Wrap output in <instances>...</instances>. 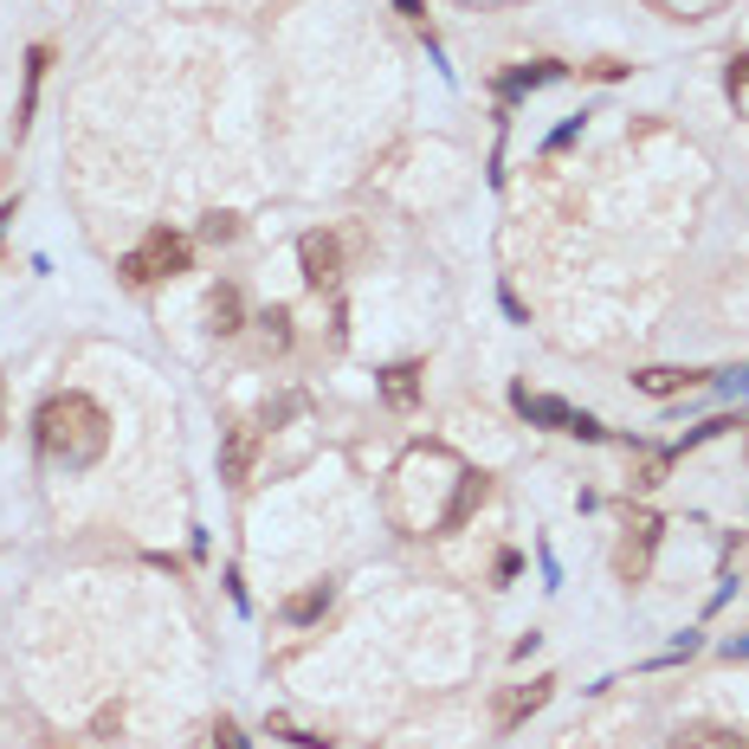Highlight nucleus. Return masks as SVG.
<instances>
[{
  "label": "nucleus",
  "mask_w": 749,
  "mask_h": 749,
  "mask_svg": "<svg viewBox=\"0 0 749 749\" xmlns=\"http://www.w3.org/2000/svg\"><path fill=\"white\" fill-rule=\"evenodd\" d=\"M485 472L459 465L447 447H413L401 465H394V491H388V511L408 536H440V530H459L479 504H485Z\"/></svg>",
  "instance_id": "1"
},
{
  "label": "nucleus",
  "mask_w": 749,
  "mask_h": 749,
  "mask_svg": "<svg viewBox=\"0 0 749 749\" xmlns=\"http://www.w3.org/2000/svg\"><path fill=\"white\" fill-rule=\"evenodd\" d=\"M33 440H39V452H45V459H59V465L84 472V465H98V459H104V447H111V413L98 408L91 394L65 388V394H52V401L39 408Z\"/></svg>",
  "instance_id": "2"
},
{
  "label": "nucleus",
  "mask_w": 749,
  "mask_h": 749,
  "mask_svg": "<svg viewBox=\"0 0 749 749\" xmlns=\"http://www.w3.org/2000/svg\"><path fill=\"white\" fill-rule=\"evenodd\" d=\"M187 259H194V246H187L182 233H168V226H155L150 239L123 259V278L130 285H162V278H175V271H187Z\"/></svg>",
  "instance_id": "3"
},
{
  "label": "nucleus",
  "mask_w": 749,
  "mask_h": 749,
  "mask_svg": "<svg viewBox=\"0 0 749 749\" xmlns=\"http://www.w3.org/2000/svg\"><path fill=\"white\" fill-rule=\"evenodd\" d=\"M298 259H304V285H310V291H337V278H342L337 233H304V239H298Z\"/></svg>",
  "instance_id": "4"
},
{
  "label": "nucleus",
  "mask_w": 749,
  "mask_h": 749,
  "mask_svg": "<svg viewBox=\"0 0 749 749\" xmlns=\"http://www.w3.org/2000/svg\"><path fill=\"white\" fill-rule=\"evenodd\" d=\"M659 517H653V511H634V517H627V543H620V575H627V582H639V575H646V562H653V550H659Z\"/></svg>",
  "instance_id": "5"
},
{
  "label": "nucleus",
  "mask_w": 749,
  "mask_h": 749,
  "mask_svg": "<svg viewBox=\"0 0 749 749\" xmlns=\"http://www.w3.org/2000/svg\"><path fill=\"white\" fill-rule=\"evenodd\" d=\"M253 459H259V427L233 420L226 440H220V479L226 485H246V479H253Z\"/></svg>",
  "instance_id": "6"
},
{
  "label": "nucleus",
  "mask_w": 749,
  "mask_h": 749,
  "mask_svg": "<svg viewBox=\"0 0 749 749\" xmlns=\"http://www.w3.org/2000/svg\"><path fill=\"white\" fill-rule=\"evenodd\" d=\"M550 691H556V678H530V685H517V691L497 705V730H517L530 711H543V705H550Z\"/></svg>",
  "instance_id": "7"
},
{
  "label": "nucleus",
  "mask_w": 749,
  "mask_h": 749,
  "mask_svg": "<svg viewBox=\"0 0 749 749\" xmlns=\"http://www.w3.org/2000/svg\"><path fill=\"white\" fill-rule=\"evenodd\" d=\"M381 401L408 413L413 401H420V362H394V369H381Z\"/></svg>",
  "instance_id": "8"
},
{
  "label": "nucleus",
  "mask_w": 749,
  "mask_h": 749,
  "mask_svg": "<svg viewBox=\"0 0 749 749\" xmlns=\"http://www.w3.org/2000/svg\"><path fill=\"white\" fill-rule=\"evenodd\" d=\"M698 381H705L698 369H639L634 374L639 394H685V388H698Z\"/></svg>",
  "instance_id": "9"
},
{
  "label": "nucleus",
  "mask_w": 749,
  "mask_h": 749,
  "mask_svg": "<svg viewBox=\"0 0 749 749\" xmlns=\"http://www.w3.org/2000/svg\"><path fill=\"white\" fill-rule=\"evenodd\" d=\"M511 401H517L524 420H543V427H568V413H575L568 401H556V394H530V388H517Z\"/></svg>",
  "instance_id": "10"
},
{
  "label": "nucleus",
  "mask_w": 749,
  "mask_h": 749,
  "mask_svg": "<svg viewBox=\"0 0 749 749\" xmlns=\"http://www.w3.org/2000/svg\"><path fill=\"white\" fill-rule=\"evenodd\" d=\"M207 317H214V330H220V337L246 330V324H239V317H246V304H239V285H220V291L207 298Z\"/></svg>",
  "instance_id": "11"
},
{
  "label": "nucleus",
  "mask_w": 749,
  "mask_h": 749,
  "mask_svg": "<svg viewBox=\"0 0 749 749\" xmlns=\"http://www.w3.org/2000/svg\"><path fill=\"white\" fill-rule=\"evenodd\" d=\"M330 601H337V588H330V582H317V588H304V595L285 601V620H317Z\"/></svg>",
  "instance_id": "12"
},
{
  "label": "nucleus",
  "mask_w": 749,
  "mask_h": 749,
  "mask_svg": "<svg viewBox=\"0 0 749 749\" xmlns=\"http://www.w3.org/2000/svg\"><path fill=\"white\" fill-rule=\"evenodd\" d=\"M724 84H730V104L749 116V52H737V59H730V78H724Z\"/></svg>",
  "instance_id": "13"
},
{
  "label": "nucleus",
  "mask_w": 749,
  "mask_h": 749,
  "mask_svg": "<svg viewBox=\"0 0 749 749\" xmlns=\"http://www.w3.org/2000/svg\"><path fill=\"white\" fill-rule=\"evenodd\" d=\"M259 324H265V337H271V349H285V342H291V310H265Z\"/></svg>",
  "instance_id": "14"
},
{
  "label": "nucleus",
  "mask_w": 749,
  "mask_h": 749,
  "mask_svg": "<svg viewBox=\"0 0 749 749\" xmlns=\"http://www.w3.org/2000/svg\"><path fill=\"white\" fill-rule=\"evenodd\" d=\"M562 433H575V440H607V427H601L595 413H568V427Z\"/></svg>",
  "instance_id": "15"
},
{
  "label": "nucleus",
  "mask_w": 749,
  "mask_h": 749,
  "mask_svg": "<svg viewBox=\"0 0 749 749\" xmlns=\"http://www.w3.org/2000/svg\"><path fill=\"white\" fill-rule=\"evenodd\" d=\"M233 233H239V220H233V214H214V220L201 226V239H214V246H220V239H233Z\"/></svg>",
  "instance_id": "16"
}]
</instances>
